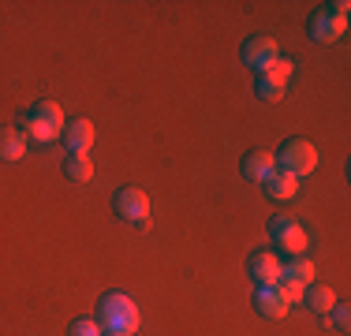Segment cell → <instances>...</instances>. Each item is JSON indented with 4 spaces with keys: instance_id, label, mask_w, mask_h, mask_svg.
Returning <instances> with one entry per match:
<instances>
[{
    "instance_id": "22",
    "label": "cell",
    "mask_w": 351,
    "mask_h": 336,
    "mask_svg": "<svg viewBox=\"0 0 351 336\" xmlns=\"http://www.w3.org/2000/svg\"><path fill=\"white\" fill-rule=\"evenodd\" d=\"M322 12H329V15H337V19H348V12H351V4L348 0H332V4H325Z\"/></svg>"
},
{
    "instance_id": "10",
    "label": "cell",
    "mask_w": 351,
    "mask_h": 336,
    "mask_svg": "<svg viewBox=\"0 0 351 336\" xmlns=\"http://www.w3.org/2000/svg\"><path fill=\"white\" fill-rule=\"evenodd\" d=\"M64 142H68V154H90V146H94V123L90 120L64 123Z\"/></svg>"
},
{
    "instance_id": "12",
    "label": "cell",
    "mask_w": 351,
    "mask_h": 336,
    "mask_svg": "<svg viewBox=\"0 0 351 336\" xmlns=\"http://www.w3.org/2000/svg\"><path fill=\"white\" fill-rule=\"evenodd\" d=\"M27 154V134L19 128H0V161H19Z\"/></svg>"
},
{
    "instance_id": "17",
    "label": "cell",
    "mask_w": 351,
    "mask_h": 336,
    "mask_svg": "<svg viewBox=\"0 0 351 336\" xmlns=\"http://www.w3.org/2000/svg\"><path fill=\"white\" fill-rule=\"evenodd\" d=\"M30 116H38V120H49V123H56V128H64V108L56 105L53 97H41Z\"/></svg>"
},
{
    "instance_id": "11",
    "label": "cell",
    "mask_w": 351,
    "mask_h": 336,
    "mask_svg": "<svg viewBox=\"0 0 351 336\" xmlns=\"http://www.w3.org/2000/svg\"><path fill=\"white\" fill-rule=\"evenodd\" d=\"M314 262L306 254H299V258H291L288 265H280V280H291V284H299V288H306V284H314Z\"/></svg>"
},
{
    "instance_id": "19",
    "label": "cell",
    "mask_w": 351,
    "mask_h": 336,
    "mask_svg": "<svg viewBox=\"0 0 351 336\" xmlns=\"http://www.w3.org/2000/svg\"><path fill=\"white\" fill-rule=\"evenodd\" d=\"M71 336H105V329L97 325V317H79L71 322Z\"/></svg>"
},
{
    "instance_id": "23",
    "label": "cell",
    "mask_w": 351,
    "mask_h": 336,
    "mask_svg": "<svg viewBox=\"0 0 351 336\" xmlns=\"http://www.w3.org/2000/svg\"><path fill=\"white\" fill-rule=\"evenodd\" d=\"M105 336H120V333H105Z\"/></svg>"
},
{
    "instance_id": "16",
    "label": "cell",
    "mask_w": 351,
    "mask_h": 336,
    "mask_svg": "<svg viewBox=\"0 0 351 336\" xmlns=\"http://www.w3.org/2000/svg\"><path fill=\"white\" fill-rule=\"evenodd\" d=\"M60 131H64V128H56V123H49V120H38V116H30V120H27V131H23V134H27L30 142H41V146H49V142H56V139H60Z\"/></svg>"
},
{
    "instance_id": "1",
    "label": "cell",
    "mask_w": 351,
    "mask_h": 336,
    "mask_svg": "<svg viewBox=\"0 0 351 336\" xmlns=\"http://www.w3.org/2000/svg\"><path fill=\"white\" fill-rule=\"evenodd\" d=\"M142 314L135 307V299L123 296V291H108L101 299V307H97V325H101L105 333H120V336H131L138 329Z\"/></svg>"
},
{
    "instance_id": "7",
    "label": "cell",
    "mask_w": 351,
    "mask_h": 336,
    "mask_svg": "<svg viewBox=\"0 0 351 336\" xmlns=\"http://www.w3.org/2000/svg\"><path fill=\"white\" fill-rule=\"evenodd\" d=\"M348 34V19H337L329 12H314L311 15V38L314 41H340Z\"/></svg>"
},
{
    "instance_id": "8",
    "label": "cell",
    "mask_w": 351,
    "mask_h": 336,
    "mask_svg": "<svg viewBox=\"0 0 351 336\" xmlns=\"http://www.w3.org/2000/svg\"><path fill=\"white\" fill-rule=\"evenodd\" d=\"M273 172H277V154H269V149H250V154L243 157V176L247 180L265 183Z\"/></svg>"
},
{
    "instance_id": "3",
    "label": "cell",
    "mask_w": 351,
    "mask_h": 336,
    "mask_svg": "<svg viewBox=\"0 0 351 336\" xmlns=\"http://www.w3.org/2000/svg\"><path fill=\"white\" fill-rule=\"evenodd\" d=\"M269 235H273V243H277L280 250H288L291 258H299L306 250V232L299 228V221H291V217H273L269 221Z\"/></svg>"
},
{
    "instance_id": "18",
    "label": "cell",
    "mask_w": 351,
    "mask_h": 336,
    "mask_svg": "<svg viewBox=\"0 0 351 336\" xmlns=\"http://www.w3.org/2000/svg\"><path fill=\"white\" fill-rule=\"evenodd\" d=\"M291 71H295V64H291V60H284V56H280V60H273L269 67H265V79H273V82H280V86H284V82H288L291 79Z\"/></svg>"
},
{
    "instance_id": "13",
    "label": "cell",
    "mask_w": 351,
    "mask_h": 336,
    "mask_svg": "<svg viewBox=\"0 0 351 336\" xmlns=\"http://www.w3.org/2000/svg\"><path fill=\"white\" fill-rule=\"evenodd\" d=\"M303 302L314 310V314H329V310L337 307V291H332L329 284H306Z\"/></svg>"
},
{
    "instance_id": "15",
    "label": "cell",
    "mask_w": 351,
    "mask_h": 336,
    "mask_svg": "<svg viewBox=\"0 0 351 336\" xmlns=\"http://www.w3.org/2000/svg\"><path fill=\"white\" fill-rule=\"evenodd\" d=\"M295 191H299V180L291 172H273L269 180H265V195L269 198H277V202H288V198H295Z\"/></svg>"
},
{
    "instance_id": "20",
    "label": "cell",
    "mask_w": 351,
    "mask_h": 336,
    "mask_svg": "<svg viewBox=\"0 0 351 336\" xmlns=\"http://www.w3.org/2000/svg\"><path fill=\"white\" fill-rule=\"evenodd\" d=\"M280 94H284L280 82H273V79H265V75H258V97H262V101H280Z\"/></svg>"
},
{
    "instance_id": "21",
    "label": "cell",
    "mask_w": 351,
    "mask_h": 336,
    "mask_svg": "<svg viewBox=\"0 0 351 336\" xmlns=\"http://www.w3.org/2000/svg\"><path fill=\"white\" fill-rule=\"evenodd\" d=\"M329 314H332V325H337L340 333H348V325H351V310H348V307H340V302H337V307H332Z\"/></svg>"
},
{
    "instance_id": "4",
    "label": "cell",
    "mask_w": 351,
    "mask_h": 336,
    "mask_svg": "<svg viewBox=\"0 0 351 336\" xmlns=\"http://www.w3.org/2000/svg\"><path fill=\"white\" fill-rule=\"evenodd\" d=\"M112 209L123 217V221H131V224H142V221H149V198L142 195L138 187H120L112 195Z\"/></svg>"
},
{
    "instance_id": "9",
    "label": "cell",
    "mask_w": 351,
    "mask_h": 336,
    "mask_svg": "<svg viewBox=\"0 0 351 336\" xmlns=\"http://www.w3.org/2000/svg\"><path fill=\"white\" fill-rule=\"evenodd\" d=\"M250 276H254L258 284H277L280 280V258L273 254V250H258V254H250Z\"/></svg>"
},
{
    "instance_id": "5",
    "label": "cell",
    "mask_w": 351,
    "mask_h": 336,
    "mask_svg": "<svg viewBox=\"0 0 351 336\" xmlns=\"http://www.w3.org/2000/svg\"><path fill=\"white\" fill-rule=\"evenodd\" d=\"M243 60H247V67H254V71L262 75L273 60H280L277 38H250L247 45H243Z\"/></svg>"
},
{
    "instance_id": "2",
    "label": "cell",
    "mask_w": 351,
    "mask_h": 336,
    "mask_svg": "<svg viewBox=\"0 0 351 336\" xmlns=\"http://www.w3.org/2000/svg\"><path fill=\"white\" fill-rule=\"evenodd\" d=\"M277 168H280V172H291L295 180H299V176H311L314 168H317V149H314V142H306V139H288V142L277 149Z\"/></svg>"
},
{
    "instance_id": "14",
    "label": "cell",
    "mask_w": 351,
    "mask_h": 336,
    "mask_svg": "<svg viewBox=\"0 0 351 336\" xmlns=\"http://www.w3.org/2000/svg\"><path fill=\"white\" fill-rule=\"evenodd\" d=\"M64 176L71 183H90L94 180V157L90 154H68L64 157Z\"/></svg>"
},
{
    "instance_id": "6",
    "label": "cell",
    "mask_w": 351,
    "mask_h": 336,
    "mask_svg": "<svg viewBox=\"0 0 351 336\" xmlns=\"http://www.w3.org/2000/svg\"><path fill=\"white\" fill-rule=\"evenodd\" d=\"M254 307H258V314L262 317H284L288 314V299L280 296V288L277 284H258V291H254Z\"/></svg>"
}]
</instances>
